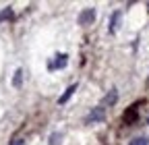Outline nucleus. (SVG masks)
Segmentation results:
<instances>
[{"label":"nucleus","instance_id":"nucleus-2","mask_svg":"<svg viewBox=\"0 0 149 145\" xmlns=\"http://www.w3.org/2000/svg\"><path fill=\"white\" fill-rule=\"evenodd\" d=\"M95 17H97L95 8H85V10H81V13H79V25H83V27L91 25L93 21H95Z\"/></svg>","mask_w":149,"mask_h":145},{"label":"nucleus","instance_id":"nucleus-3","mask_svg":"<svg viewBox=\"0 0 149 145\" xmlns=\"http://www.w3.org/2000/svg\"><path fill=\"white\" fill-rule=\"evenodd\" d=\"M139 104H141V102L133 104V106H130L128 110L124 112V116H122L124 124H135V122H137V118H139Z\"/></svg>","mask_w":149,"mask_h":145},{"label":"nucleus","instance_id":"nucleus-6","mask_svg":"<svg viewBox=\"0 0 149 145\" xmlns=\"http://www.w3.org/2000/svg\"><path fill=\"white\" fill-rule=\"evenodd\" d=\"M77 87H79L77 83H72V85H68V89H66V91H64V93H62V96L58 98V104H60V106H62V104H66V102H68V100L72 98V93L77 91Z\"/></svg>","mask_w":149,"mask_h":145},{"label":"nucleus","instance_id":"nucleus-10","mask_svg":"<svg viewBox=\"0 0 149 145\" xmlns=\"http://www.w3.org/2000/svg\"><path fill=\"white\" fill-rule=\"evenodd\" d=\"M62 141V133H52L50 135V145H60Z\"/></svg>","mask_w":149,"mask_h":145},{"label":"nucleus","instance_id":"nucleus-9","mask_svg":"<svg viewBox=\"0 0 149 145\" xmlns=\"http://www.w3.org/2000/svg\"><path fill=\"white\" fill-rule=\"evenodd\" d=\"M21 81H23V70H21V68H17L15 77H13V85H15V87H21Z\"/></svg>","mask_w":149,"mask_h":145},{"label":"nucleus","instance_id":"nucleus-11","mask_svg":"<svg viewBox=\"0 0 149 145\" xmlns=\"http://www.w3.org/2000/svg\"><path fill=\"white\" fill-rule=\"evenodd\" d=\"M128 145H149V139L147 137H137V139H133Z\"/></svg>","mask_w":149,"mask_h":145},{"label":"nucleus","instance_id":"nucleus-4","mask_svg":"<svg viewBox=\"0 0 149 145\" xmlns=\"http://www.w3.org/2000/svg\"><path fill=\"white\" fill-rule=\"evenodd\" d=\"M66 64H68V56H66V54H56L54 60L48 64V68L50 70H58V68H64Z\"/></svg>","mask_w":149,"mask_h":145},{"label":"nucleus","instance_id":"nucleus-14","mask_svg":"<svg viewBox=\"0 0 149 145\" xmlns=\"http://www.w3.org/2000/svg\"><path fill=\"white\" fill-rule=\"evenodd\" d=\"M147 122H149V120H147Z\"/></svg>","mask_w":149,"mask_h":145},{"label":"nucleus","instance_id":"nucleus-12","mask_svg":"<svg viewBox=\"0 0 149 145\" xmlns=\"http://www.w3.org/2000/svg\"><path fill=\"white\" fill-rule=\"evenodd\" d=\"M8 145H25V141H23V139H13Z\"/></svg>","mask_w":149,"mask_h":145},{"label":"nucleus","instance_id":"nucleus-1","mask_svg":"<svg viewBox=\"0 0 149 145\" xmlns=\"http://www.w3.org/2000/svg\"><path fill=\"white\" fill-rule=\"evenodd\" d=\"M102 120H106V108H104V106H97V108H93V110L87 114V118H85V124L102 122Z\"/></svg>","mask_w":149,"mask_h":145},{"label":"nucleus","instance_id":"nucleus-5","mask_svg":"<svg viewBox=\"0 0 149 145\" xmlns=\"http://www.w3.org/2000/svg\"><path fill=\"white\" fill-rule=\"evenodd\" d=\"M120 19H122V13H120V10H114V13H112V17H110V27H108L110 33H116V31H118Z\"/></svg>","mask_w":149,"mask_h":145},{"label":"nucleus","instance_id":"nucleus-7","mask_svg":"<svg viewBox=\"0 0 149 145\" xmlns=\"http://www.w3.org/2000/svg\"><path fill=\"white\" fill-rule=\"evenodd\" d=\"M116 102H118V91H116V89H110L108 96L102 100V106H114Z\"/></svg>","mask_w":149,"mask_h":145},{"label":"nucleus","instance_id":"nucleus-13","mask_svg":"<svg viewBox=\"0 0 149 145\" xmlns=\"http://www.w3.org/2000/svg\"><path fill=\"white\" fill-rule=\"evenodd\" d=\"M147 8H149V2H147Z\"/></svg>","mask_w":149,"mask_h":145},{"label":"nucleus","instance_id":"nucleus-8","mask_svg":"<svg viewBox=\"0 0 149 145\" xmlns=\"http://www.w3.org/2000/svg\"><path fill=\"white\" fill-rule=\"evenodd\" d=\"M13 17H15L13 8H10V6H6L2 13H0V21H8V19H13Z\"/></svg>","mask_w":149,"mask_h":145}]
</instances>
